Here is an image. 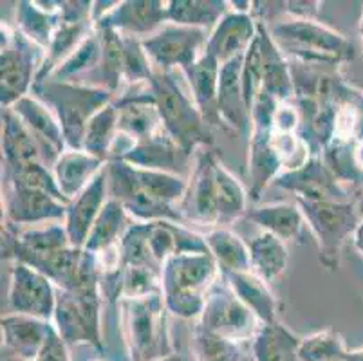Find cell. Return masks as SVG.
Listing matches in <instances>:
<instances>
[{"label": "cell", "instance_id": "obj_9", "mask_svg": "<svg viewBox=\"0 0 363 361\" xmlns=\"http://www.w3.org/2000/svg\"><path fill=\"white\" fill-rule=\"evenodd\" d=\"M71 246V238L64 223H49L40 226H13L4 223L2 228V257L35 267L45 277L56 258Z\"/></svg>", "mask_w": 363, "mask_h": 361}, {"label": "cell", "instance_id": "obj_8", "mask_svg": "<svg viewBox=\"0 0 363 361\" xmlns=\"http://www.w3.org/2000/svg\"><path fill=\"white\" fill-rule=\"evenodd\" d=\"M101 302L100 286L80 291L58 289L52 326L69 347L89 345L104 352Z\"/></svg>", "mask_w": 363, "mask_h": 361}, {"label": "cell", "instance_id": "obj_12", "mask_svg": "<svg viewBox=\"0 0 363 361\" xmlns=\"http://www.w3.org/2000/svg\"><path fill=\"white\" fill-rule=\"evenodd\" d=\"M210 33L186 26L164 24L157 33L141 40L156 71L184 72L203 56Z\"/></svg>", "mask_w": 363, "mask_h": 361}, {"label": "cell", "instance_id": "obj_24", "mask_svg": "<svg viewBox=\"0 0 363 361\" xmlns=\"http://www.w3.org/2000/svg\"><path fill=\"white\" fill-rule=\"evenodd\" d=\"M259 45L262 58V91L279 104L293 101L296 89L291 62L275 44L264 20H259Z\"/></svg>", "mask_w": 363, "mask_h": 361}, {"label": "cell", "instance_id": "obj_16", "mask_svg": "<svg viewBox=\"0 0 363 361\" xmlns=\"http://www.w3.org/2000/svg\"><path fill=\"white\" fill-rule=\"evenodd\" d=\"M217 154L212 148L197 150L196 167L192 177L188 181V191L181 204L186 223L204 224L217 228V206H216V163Z\"/></svg>", "mask_w": 363, "mask_h": 361}, {"label": "cell", "instance_id": "obj_1", "mask_svg": "<svg viewBox=\"0 0 363 361\" xmlns=\"http://www.w3.org/2000/svg\"><path fill=\"white\" fill-rule=\"evenodd\" d=\"M219 278V266L208 251L167 258L161 266V294L168 313L181 320H199L208 293Z\"/></svg>", "mask_w": 363, "mask_h": 361}, {"label": "cell", "instance_id": "obj_41", "mask_svg": "<svg viewBox=\"0 0 363 361\" xmlns=\"http://www.w3.org/2000/svg\"><path fill=\"white\" fill-rule=\"evenodd\" d=\"M118 135V109L112 104L98 111L87 123L82 150L108 163L111 148Z\"/></svg>", "mask_w": 363, "mask_h": 361}, {"label": "cell", "instance_id": "obj_48", "mask_svg": "<svg viewBox=\"0 0 363 361\" xmlns=\"http://www.w3.org/2000/svg\"><path fill=\"white\" fill-rule=\"evenodd\" d=\"M33 361H71L69 345L64 342V338L58 334L55 326H52L51 333H49L48 340H45L44 347L40 349L38 356Z\"/></svg>", "mask_w": 363, "mask_h": 361}, {"label": "cell", "instance_id": "obj_33", "mask_svg": "<svg viewBox=\"0 0 363 361\" xmlns=\"http://www.w3.org/2000/svg\"><path fill=\"white\" fill-rule=\"evenodd\" d=\"M223 277L226 278L233 293L240 298V302L259 318L260 323L279 322V300L262 278L257 277L253 271L226 273Z\"/></svg>", "mask_w": 363, "mask_h": 361}, {"label": "cell", "instance_id": "obj_26", "mask_svg": "<svg viewBox=\"0 0 363 361\" xmlns=\"http://www.w3.org/2000/svg\"><path fill=\"white\" fill-rule=\"evenodd\" d=\"M219 72L220 64L206 51L192 67L181 72L194 101H196L201 114L206 119V123L210 125L212 130L213 128H224L219 116V107H217V101H219Z\"/></svg>", "mask_w": 363, "mask_h": 361}, {"label": "cell", "instance_id": "obj_42", "mask_svg": "<svg viewBox=\"0 0 363 361\" xmlns=\"http://www.w3.org/2000/svg\"><path fill=\"white\" fill-rule=\"evenodd\" d=\"M101 58V36L96 28L92 29L91 35L80 44L60 67L56 69L48 79L56 82H80L82 78L96 69Z\"/></svg>", "mask_w": 363, "mask_h": 361}, {"label": "cell", "instance_id": "obj_38", "mask_svg": "<svg viewBox=\"0 0 363 361\" xmlns=\"http://www.w3.org/2000/svg\"><path fill=\"white\" fill-rule=\"evenodd\" d=\"M128 218L132 217L127 213L123 204L114 201V199H108V203L98 215L96 223L89 233L84 250L92 255H98L105 250L120 246V240L123 238L127 228L130 226Z\"/></svg>", "mask_w": 363, "mask_h": 361}, {"label": "cell", "instance_id": "obj_14", "mask_svg": "<svg viewBox=\"0 0 363 361\" xmlns=\"http://www.w3.org/2000/svg\"><path fill=\"white\" fill-rule=\"evenodd\" d=\"M273 187L293 194L295 201H351V190L333 174L320 155H313L295 170L280 174Z\"/></svg>", "mask_w": 363, "mask_h": 361}, {"label": "cell", "instance_id": "obj_11", "mask_svg": "<svg viewBox=\"0 0 363 361\" xmlns=\"http://www.w3.org/2000/svg\"><path fill=\"white\" fill-rule=\"evenodd\" d=\"M197 326L210 333L230 338L233 342L244 343L252 342L262 323L240 302V298L233 293L226 278L220 274L219 280L208 293Z\"/></svg>", "mask_w": 363, "mask_h": 361}, {"label": "cell", "instance_id": "obj_22", "mask_svg": "<svg viewBox=\"0 0 363 361\" xmlns=\"http://www.w3.org/2000/svg\"><path fill=\"white\" fill-rule=\"evenodd\" d=\"M190 159L192 155L184 152L167 130H161L160 134L132 145L130 150L120 161L134 165V167L147 168V170L183 175Z\"/></svg>", "mask_w": 363, "mask_h": 361}, {"label": "cell", "instance_id": "obj_21", "mask_svg": "<svg viewBox=\"0 0 363 361\" xmlns=\"http://www.w3.org/2000/svg\"><path fill=\"white\" fill-rule=\"evenodd\" d=\"M111 194H108V175L107 167L92 179L89 187L82 190L80 194L72 199L67 204V213H65L64 226L67 230L71 244L74 248H84L87 243V237L91 233L92 226L96 223L98 215L108 203Z\"/></svg>", "mask_w": 363, "mask_h": 361}, {"label": "cell", "instance_id": "obj_44", "mask_svg": "<svg viewBox=\"0 0 363 361\" xmlns=\"http://www.w3.org/2000/svg\"><path fill=\"white\" fill-rule=\"evenodd\" d=\"M347 352L343 336L333 329L313 333L300 342L302 361H345Z\"/></svg>", "mask_w": 363, "mask_h": 361}, {"label": "cell", "instance_id": "obj_49", "mask_svg": "<svg viewBox=\"0 0 363 361\" xmlns=\"http://www.w3.org/2000/svg\"><path fill=\"white\" fill-rule=\"evenodd\" d=\"M320 2H308V0H295V2H284V13L293 18H306V20H316L318 15Z\"/></svg>", "mask_w": 363, "mask_h": 361}, {"label": "cell", "instance_id": "obj_6", "mask_svg": "<svg viewBox=\"0 0 363 361\" xmlns=\"http://www.w3.org/2000/svg\"><path fill=\"white\" fill-rule=\"evenodd\" d=\"M302 210L308 230L318 246V258L328 271H336L342 260V251L352 240L362 215L352 201H295Z\"/></svg>", "mask_w": 363, "mask_h": 361}, {"label": "cell", "instance_id": "obj_29", "mask_svg": "<svg viewBox=\"0 0 363 361\" xmlns=\"http://www.w3.org/2000/svg\"><path fill=\"white\" fill-rule=\"evenodd\" d=\"M62 26L60 0L44 2V0H22L15 9V29L26 38L48 49L52 36Z\"/></svg>", "mask_w": 363, "mask_h": 361}, {"label": "cell", "instance_id": "obj_7", "mask_svg": "<svg viewBox=\"0 0 363 361\" xmlns=\"http://www.w3.org/2000/svg\"><path fill=\"white\" fill-rule=\"evenodd\" d=\"M0 49V104L11 107L31 94L45 60V49L2 22Z\"/></svg>", "mask_w": 363, "mask_h": 361}, {"label": "cell", "instance_id": "obj_2", "mask_svg": "<svg viewBox=\"0 0 363 361\" xmlns=\"http://www.w3.org/2000/svg\"><path fill=\"white\" fill-rule=\"evenodd\" d=\"M120 331L130 361H157L176 354L163 294L121 298Z\"/></svg>", "mask_w": 363, "mask_h": 361}, {"label": "cell", "instance_id": "obj_32", "mask_svg": "<svg viewBox=\"0 0 363 361\" xmlns=\"http://www.w3.org/2000/svg\"><path fill=\"white\" fill-rule=\"evenodd\" d=\"M148 244L156 262L163 266L167 258L190 251H208L204 235L192 231L186 224L157 221L148 223Z\"/></svg>", "mask_w": 363, "mask_h": 361}, {"label": "cell", "instance_id": "obj_15", "mask_svg": "<svg viewBox=\"0 0 363 361\" xmlns=\"http://www.w3.org/2000/svg\"><path fill=\"white\" fill-rule=\"evenodd\" d=\"M55 284L44 273L26 264L13 262L8 289L9 313L28 314L52 322L56 309Z\"/></svg>", "mask_w": 363, "mask_h": 361}, {"label": "cell", "instance_id": "obj_52", "mask_svg": "<svg viewBox=\"0 0 363 361\" xmlns=\"http://www.w3.org/2000/svg\"><path fill=\"white\" fill-rule=\"evenodd\" d=\"M157 361H194L192 357H186L184 354H172V356L163 357V360H157Z\"/></svg>", "mask_w": 363, "mask_h": 361}, {"label": "cell", "instance_id": "obj_23", "mask_svg": "<svg viewBox=\"0 0 363 361\" xmlns=\"http://www.w3.org/2000/svg\"><path fill=\"white\" fill-rule=\"evenodd\" d=\"M242 60L244 56H240V58L220 65L217 107H219V116L224 128L250 138L252 116L246 107L242 91Z\"/></svg>", "mask_w": 363, "mask_h": 361}, {"label": "cell", "instance_id": "obj_20", "mask_svg": "<svg viewBox=\"0 0 363 361\" xmlns=\"http://www.w3.org/2000/svg\"><path fill=\"white\" fill-rule=\"evenodd\" d=\"M259 33V20L253 13H239L228 9L226 15L208 36L204 51L219 62L220 65L240 58L252 48Z\"/></svg>", "mask_w": 363, "mask_h": 361}, {"label": "cell", "instance_id": "obj_31", "mask_svg": "<svg viewBox=\"0 0 363 361\" xmlns=\"http://www.w3.org/2000/svg\"><path fill=\"white\" fill-rule=\"evenodd\" d=\"M107 167L105 161L87 154L85 150H67L56 159L52 167V175L56 184L64 194V197L71 203L76 195L89 187L92 179L96 177L104 168Z\"/></svg>", "mask_w": 363, "mask_h": 361}, {"label": "cell", "instance_id": "obj_3", "mask_svg": "<svg viewBox=\"0 0 363 361\" xmlns=\"http://www.w3.org/2000/svg\"><path fill=\"white\" fill-rule=\"evenodd\" d=\"M177 74V71L167 72L154 69L148 87L161 114L164 130L184 152L194 155L201 148L212 147L216 139L192 94L181 85Z\"/></svg>", "mask_w": 363, "mask_h": 361}, {"label": "cell", "instance_id": "obj_50", "mask_svg": "<svg viewBox=\"0 0 363 361\" xmlns=\"http://www.w3.org/2000/svg\"><path fill=\"white\" fill-rule=\"evenodd\" d=\"M352 244H354L356 250H358L359 253L363 255V217H362V221H359L358 228H356V231H354V237H352Z\"/></svg>", "mask_w": 363, "mask_h": 361}, {"label": "cell", "instance_id": "obj_36", "mask_svg": "<svg viewBox=\"0 0 363 361\" xmlns=\"http://www.w3.org/2000/svg\"><path fill=\"white\" fill-rule=\"evenodd\" d=\"M250 194L239 179L228 170L219 159L216 163V206L217 228H230L247 213Z\"/></svg>", "mask_w": 363, "mask_h": 361}, {"label": "cell", "instance_id": "obj_28", "mask_svg": "<svg viewBox=\"0 0 363 361\" xmlns=\"http://www.w3.org/2000/svg\"><path fill=\"white\" fill-rule=\"evenodd\" d=\"M96 28V26H94ZM101 36V58L96 69L85 78L74 84H84L89 87H98L111 92L114 98L125 92V69H123V44L121 35L107 28H96Z\"/></svg>", "mask_w": 363, "mask_h": 361}, {"label": "cell", "instance_id": "obj_27", "mask_svg": "<svg viewBox=\"0 0 363 361\" xmlns=\"http://www.w3.org/2000/svg\"><path fill=\"white\" fill-rule=\"evenodd\" d=\"M2 161L4 172H16L44 163L36 139L9 107L2 109Z\"/></svg>", "mask_w": 363, "mask_h": 361}, {"label": "cell", "instance_id": "obj_17", "mask_svg": "<svg viewBox=\"0 0 363 361\" xmlns=\"http://www.w3.org/2000/svg\"><path fill=\"white\" fill-rule=\"evenodd\" d=\"M164 24H168V0H125L118 2L94 26L143 40Z\"/></svg>", "mask_w": 363, "mask_h": 361}, {"label": "cell", "instance_id": "obj_47", "mask_svg": "<svg viewBox=\"0 0 363 361\" xmlns=\"http://www.w3.org/2000/svg\"><path fill=\"white\" fill-rule=\"evenodd\" d=\"M92 4L91 0H60L62 22L80 24V22H92Z\"/></svg>", "mask_w": 363, "mask_h": 361}, {"label": "cell", "instance_id": "obj_25", "mask_svg": "<svg viewBox=\"0 0 363 361\" xmlns=\"http://www.w3.org/2000/svg\"><path fill=\"white\" fill-rule=\"evenodd\" d=\"M2 329V350L26 361H33L44 347L52 322L28 314L6 313L0 320Z\"/></svg>", "mask_w": 363, "mask_h": 361}, {"label": "cell", "instance_id": "obj_45", "mask_svg": "<svg viewBox=\"0 0 363 361\" xmlns=\"http://www.w3.org/2000/svg\"><path fill=\"white\" fill-rule=\"evenodd\" d=\"M120 251L123 267L141 266L161 270V266L152 255L150 244H148V223L132 221L130 226L125 231L123 238L120 240Z\"/></svg>", "mask_w": 363, "mask_h": 361}, {"label": "cell", "instance_id": "obj_30", "mask_svg": "<svg viewBox=\"0 0 363 361\" xmlns=\"http://www.w3.org/2000/svg\"><path fill=\"white\" fill-rule=\"evenodd\" d=\"M246 218L266 233L275 235L284 243H302L306 217L296 203H269L247 210Z\"/></svg>", "mask_w": 363, "mask_h": 361}, {"label": "cell", "instance_id": "obj_4", "mask_svg": "<svg viewBox=\"0 0 363 361\" xmlns=\"http://www.w3.org/2000/svg\"><path fill=\"white\" fill-rule=\"evenodd\" d=\"M266 26L280 51L288 56V60H295L298 64L336 67L351 62L356 56L354 45L342 33L318 20L288 16Z\"/></svg>", "mask_w": 363, "mask_h": 361}, {"label": "cell", "instance_id": "obj_5", "mask_svg": "<svg viewBox=\"0 0 363 361\" xmlns=\"http://www.w3.org/2000/svg\"><path fill=\"white\" fill-rule=\"evenodd\" d=\"M31 94L42 99L60 121L65 143L71 150H82L85 128L92 116L116 99L104 89L56 79L36 84Z\"/></svg>", "mask_w": 363, "mask_h": 361}, {"label": "cell", "instance_id": "obj_10", "mask_svg": "<svg viewBox=\"0 0 363 361\" xmlns=\"http://www.w3.org/2000/svg\"><path fill=\"white\" fill-rule=\"evenodd\" d=\"M279 101L266 92H260L252 109V132L247 148V179H250V201L259 203L264 190L284 174L282 161L272 143L273 114Z\"/></svg>", "mask_w": 363, "mask_h": 361}, {"label": "cell", "instance_id": "obj_19", "mask_svg": "<svg viewBox=\"0 0 363 361\" xmlns=\"http://www.w3.org/2000/svg\"><path fill=\"white\" fill-rule=\"evenodd\" d=\"M114 105L118 109V132L128 135L134 143L164 130L148 84L127 89L114 99Z\"/></svg>", "mask_w": 363, "mask_h": 361}, {"label": "cell", "instance_id": "obj_35", "mask_svg": "<svg viewBox=\"0 0 363 361\" xmlns=\"http://www.w3.org/2000/svg\"><path fill=\"white\" fill-rule=\"evenodd\" d=\"M300 342L302 338L280 322L262 323L252 340L253 361H302Z\"/></svg>", "mask_w": 363, "mask_h": 361}, {"label": "cell", "instance_id": "obj_56", "mask_svg": "<svg viewBox=\"0 0 363 361\" xmlns=\"http://www.w3.org/2000/svg\"><path fill=\"white\" fill-rule=\"evenodd\" d=\"M94 361H104V360H94Z\"/></svg>", "mask_w": 363, "mask_h": 361}, {"label": "cell", "instance_id": "obj_51", "mask_svg": "<svg viewBox=\"0 0 363 361\" xmlns=\"http://www.w3.org/2000/svg\"><path fill=\"white\" fill-rule=\"evenodd\" d=\"M345 361H363V347H362V349L349 350Z\"/></svg>", "mask_w": 363, "mask_h": 361}, {"label": "cell", "instance_id": "obj_46", "mask_svg": "<svg viewBox=\"0 0 363 361\" xmlns=\"http://www.w3.org/2000/svg\"><path fill=\"white\" fill-rule=\"evenodd\" d=\"M161 293V270L141 266L123 267L121 298H141Z\"/></svg>", "mask_w": 363, "mask_h": 361}, {"label": "cell", "instance_id": "obj_54", "mask_svg": "<svg viewBox=\"0 0 363 361\" xmlns=\"http://www.w3.org/2000/svg\"><path fill=\"white\" fill-rule=\"evenodd\" d=\"M356 204H358L359 215H362V217H363V190H362V194L358 195V199H356Z\"/></svg>", "mask_w": 363, "mask_h": 361}, {"label": "cell", "instance_id": "obj_40", "mask_svg": "<svg viewBox=\"0 0 363 361\" xmlns=\"http://www.w3.org/2000/svg\"><path fill=\"white\" fill-rule=\"evenodd\" d=\"M92 29H94V24H92V22H80V24L62 22L58 31H56L55 36H52L49 48L45 49L44 65H42L40 74H38L36 84L45 82V79H48L56 69L60 67L65 60H67L76 49L80 48L82 42L91 35Z\"/></svg>", "mask_w": 363, "mask_h": 361}, {"label": "cell", "instance_id": "obj_39", "mask_svg": "<svg viewBox=\"0 0 363 361\" xmlns=\"http://www.w3.org/2000/svg\"><path fill=\"white\" fill-rule=\"evenodd\" d=\"M228 9L224 0H168V22L212 33Z\"/></svg>", "mask_w": 363, "mask_h": 361}, {"label": "cell", "instance_id": "obj_37", "mask_svg": "<svg viewBox=\"0 0 363 361\" xmlns=\"http://www.w3.org/2000/svg\"><path fill=\"white\" fill-rule=\"evenodd\" d=\"M247 246L252 258V271L257 277L267 284L282 277L289 262L288 244L277 238L275 235L260 231L255 238L250 240Z\"/></svg>", "mask_w": 363, "mask_h": 361}, {"label": "cell", "instance_id": "obj_53", "mask_svg": "<svg viewBox=\"0 0 363 361\" xmlns=\"http://www.w3.org/2000/svg\"><path fill=\"white\" fill-rule=\"evenodd\" d=\"M2 361H26V360L15 356V354H9V352H6V350H2Z\"/></svg>", "mask_w": 363, "mask_h": 361}, {"label": "cell", "instance_id": "obj_43", "mask_svg": "<svg viewBox=\"0 0 363 361\" xmlns=\"http://www.w3.org/2000/svg\"><path fill=\"white\" fill-rule=\"evenodd\" d=\"M194 361H244L242 343L210 333L196 323L192 338Z\"/></svg>", "mask_w": 363, "mask_h": 361}, {"label": "cell", "instance_id": "obj_13", "mask_svg": "<svg viewBox=\"0 0 363 361\" xmlns=\"http://www.w3.org/2000/svg\"><path fill=\"white\" fill-rule=\"evenodd\" d=\"M4 223L13 226H40L49 223H64L67 201L24 184L4 183Z\"/></svg>", "mask_w": 363, "mask_h": 361}, {"label": "cell", "instance_id": "obj_55", "mask_svg": "<svg viewBox=\"0 0 363 361\" xmlns=\"http://www.w3.org/2000/svg\"><path fill=\"white\" fill-rule=\"evenodd\" d=\"M358 31H359V36H362V42H363V15H362V20H359Z\"/></svg>", "mask_w": 363, "mask_h": 361}, {"label": "cell", "instance_id": "obj_18", "mask_svg": "<svg viewBox=\"0 0 363 361\" xmlns=\"http://www.w3.org/2000/svg\"><path fill=\"white\" fill-rule=\"evenodd\" d=\"M9 109H13V112L22 119V123L31 132L38 147H40L44 163L52 170L56 159L67 150L60 121L56 119L51 109L42 99L33 94L24 96Z\"/></svg>", "mask_w": 363, "mask_h": 361}, {"label": "cell", "instance_id": "obj_34", "mask_svg": "<svg viewBox=\"0 0 363 361\" xmlns=\"http://www.w3.org/2000/svg\"><path fill=\"white\" fill-rule=\"evenodd\" d=\"M208 253L219 266L220 274L252 271L250 246L230 228H210L204 233Z\"/></svg>", "mask_w": 363, "mask_h": 361}]
</instances>
